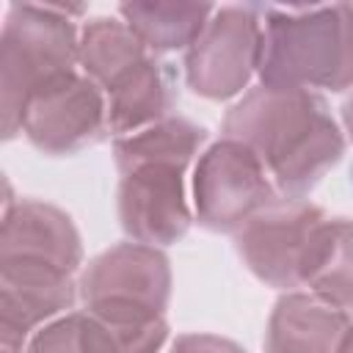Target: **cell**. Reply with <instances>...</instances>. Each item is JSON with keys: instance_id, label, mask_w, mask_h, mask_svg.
<instances>
[{"instance_id": "cell-1", "label": "cell", "mask_w": 353, "mask_h": 353, "mask_svg": "<svg viewBox=\"0 0 353 353\" xmlns=\"http://www.w3.org/2000/svg\"><path fill=\"white\" fill-rule=\"evenodd\" d=\"M223 138L248 146L287 199H303L345 154L325 99L303 88H251L226 110Z\"/></svg>"}, {"instance_id": "cell-2", "label": "cell", "mask_w": 353, "mask_h": 353, "mask_svg": "<svg viewBox=\"0 0 353 353\" xmlns=\"http://www.w3.org/2000/svg\"><path fill=\"white\" fill-rule=\"evenodd\" d=\"M262 58L259 80L268 88L353 85V3L276 8L259 6Z\"/></svg>"}, {"instance_id": "cell-3", "label": "cell", "mask_w": 353, "mask_h": 353, "mask_svg": "<svg viewBox=\"0 0 353 353\" xmlns=\"http://www.w3.org/2000/svg\"><path fill=\"white\" fill-rule=\"evenodd\" d=\"M83 8L11 3L0 30V124L3 138L19 135L25 105L74 74L80 63V33L72 14Z\"/></svg>"}, {"instance_id": "cell-4", "label": "cell", "mask_w": 353, "mask_h": 353, "mask_svg": "<svg viewBox=\"0 0 353 353\" xmlns=\"http://www.w3.org/2000/svg\"><path fill=\"white\" fill-rule=\"evenodd\" d=\"M77 292L88 312L116 323L163 320L171 298L168 256L143 243H119L80 273Z\"/></svg>"}, {"instance_id": "cell-5", "label": "cell", "mask_w": 353, "mask_h": 353, "mask_svg": "<svg viewBox=\"0 0 353 353\" xmlns=\"http://www.w3.org/2000/svg\"><path fill=\"white\" fill-rule=\"evenodd\" d=\"M268 168L240 141L210 143L193 168V212L210 232L237 234L254 215L279 201Z\"/></svg>"}, {"instance_id": "cell-6", "label": "cell", "mask_w": 353, "mask_h": 353, "mask_svg": "<svg viewBox=\"0 0 353 353\" xmlns=\"http://www.w3.org/2000/svg\"><path fill=\"white\" fill-rule=\"evenodd\" d=\"M325 218L317 204L281 196L234 234V248L259 281L292 292V287H303L312 245Z\"/></svg>"}, {"instance_id": "cell-7", "label": "cell", "mask_w": 353, "mask_h": 353, "mask_svg": "<svg viewBox=\"0 0 353 353\" xmlns=\"http://www.w3.org/2000/svg\"><path fill=\"white\" fill-rule=\"evenodd\" d=\"M259 6H223L185 52V80L204 99H232L259 72Z\"/></svg>"}, {"instance_id": "cell-8", "label": "cell", "mask_w": 353, "mask_h": 353, "mask_svg": "<svg viewBox=\"0 0 353 353\" xmlns=\"http://www.w3.org/2000/svg\"><path fill=\"white\" fill-rule=\"evenodd\" d=\"M185 168L174 160H135L119 165V223L132 243L171 245L179 243L193 212L185 199Z\"/></svg>"}, {"instance_id": "cell-9", "label": "cell", "mask_w": 353, "mask_h": 353, "mask_svg": "<svg viewBox=\"0 0 353 353\" xmlns=\"http://www.w3.org/2000/svg\"><path fill=\"white\" fill-rule=\"evenodd\" d=\"M108 130V102L102 88L85 74H69L36 94L25 110L19 132L52 157L77 154Z\"/></svg>"}, {"instance_id": "cell-10", "label": "cell", "mask_w": 353, "mask_h": 353, "mask_svg": "<svg viewBox=\"0 0 353 353\" xmlns=\"http://www.w3.org/2000/svg\"><path fill=\"white\" fill-rule=\"evenodd\" d=\"M0 265H33L74 276L83 265V243L74 221L55 204L11 199L6 182L0 223Z\"/></svg>"}, {"instance_id": "cell-11", "label": "cell", "mask_w": 353, "mask_h": 353, "mask_svg": "<svg viewBox=\"0 0 353 353\" xmlns=\"http://www.w3.org/2000/svg\"><path fill=\"white\" fill-rule=\"evenodd\" d=\"M77 284L69 273L33 268V265H0V347H19L41 323L72 309L77 301Z\"/></svg>"}, {"instance_id": "cell-12", "label": "cell", "mask_w": 353, "mask_h": 353, "mask_svg": "<svg viewBox=\"0 0 353 353\" xmlns=\"http://www.w3.org/2000/svg\"><path fill=\"white\" fill-rule=\"evenodd\" d=\"M350 325L347 312L314 298L312 292H284L268 320L265 350L268 353H339L345 331Z\"/></svg>"}, {"instance_id": "cell-13", "label": "cell", "mask_w": 353, "mask_h": 353, "mask_svg": "<svg viewBox=\"0 0 353 353\" xmlns=\"http://www.w3.org/2000/svg\"><path fill=\"white\" fill-rule=\"evenodd\" d=\"M105 102L108 130L116 138L132 135L168 119L176 102V88L168 63H160L154 55H149L143 63H138L132 72H127L119 83H113L105 91Z\"/></svg>"}, {"instance_id": "cell-14", "label": "cell", "mask_w": 353, "mask_h": 353, "mask_svg": "<svg viewBox=\"0 0 353 353\" xmlns=\"http://www.w3.org/2000/svg\"><path fill=\"white\" fill-rule=\"evenodd\" d=\"M215 8L210 3H182V0H154V3H121L119 17L130 30L149 47V52L190 50L201 36Z\"/></svg>"}, {"instance_id": "cell-15", "label": "cell", "mask_w": 353, "mask_h": 353, "mask_svg": "<svg viewBox=\"0 0 353 353\" xmlns=\"http://www.w3.org/2000/svg\"><path fill=\"white\" fill-rule=\"evenodd\" d=\"M303 287L342 312L353 309V218H325L306 265Z\"/></svg>"}, {"instance_id": "cell-16", "label": "cell", "mask_w": 353, "mask_h": 353, "mask_svg": "<svg viewBox=\"0 0 353 353\" xmlns=\"http://www.w3.org/2000/svg\"><path fill=\"white\" fill-rule=\"evenodd\" d=\"M149 47L130 30L124 19L97 17L80 30V66L102 91L149 58Z\"/></svg>"}, {"instance_id": "cell-17", "label": "cell", "mask_w": 353, "mask_h": 353, "mask_svg": "<svg viewBox=\"0 0 353 353\" xmlns=\"http://www.w3.org/2000/svg\"><path fill=\"white\" fill-rule=\"evenodd\" d=\"M207 141V130L190 119L168 116L146 130L132 135H121L113 141V160L116 168L135 163V160H174L190 165L199 146Z\"/></svg>"}, {"instance_id": "cell-18", "label": "cell", "mask_w": 353, "mask_h": 353, "mask_svg": "<svg viewBox=\"0 0 353 353\" xmlns=\"http://www.w3.org/2000/svg\"><path fill=\"white\" fill-rule=\"evenodd\" d=\"M171 353H245L237 342L218 334H182L176 336Z\"/></svg>"}, {"instance_id": "cell-19", "label": "cell", "mask_w": 353, "mask_h": 353, "mask_svg": "<svg viewBox=\"0 0 353 353\" xmlns=\"http://www.w3.org/2000/svg\"><path fill=\"white\" fill-rule=\"evenodd\" d=\"M342 124H345V132H347V138L353 141V94L342 102Z\"/></svg>"}, {"instance_id": "cell-20", "label": "cell", "mask_w": 353, "mask_h": 353, "mask_svg": "<svg viewBox=\"0 0 353 353\" xmlns=\"http://www.w3.org/2000/svg\"><path fill=\"white\" fill-rule=\"evenodd\" d=\"M339 353H353V320H350V325H347V331H345V339H342V345H339Z\"/></svg>"}, {"instance_id": "cell-21", "label": "cell", "mask_w": 353, "mask_h": 353, "mask_svg": "<svg viewBox=\"0 0 353 353\" xmlns=\"http://www.w3.org/2000/svg\"><path fill=\"white\" fill-rule=\"evenodd\" d=\"M0 350H3V353H22L19 347H0Z\"/></svg>"}]
</instances>
